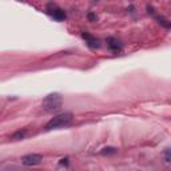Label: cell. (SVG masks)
<instances>
[{
  "instance_id": "obj_7",
  "label": "cell",
  "mask_w": 171,
  "mask_h": 171,
  "mask_svg": "<svg viewBox=\"0 0 171 171\" xmlns=\"http://www.w3.org/2000/svg\"><path fill=\"white\" fill-rule=\"evenodd\" d=\"M156 20L159 22V24L164 25V27H167V28H171V22L166 20V19H163V18H161V16H156Z\"/></svg>"
},
{
  "instance_id": "obj_8",
  "label": "cell",
  "mask_w": 171,
  "mask_h": 171,
  "mask_svg": "<svg viewBox=\"0 0 171 171\" xmlns=\"http://www.w3.org/2000/svg\"><path fill=\"white\" fill-rule=\"evenodd\" d=\"M116 150L115 147H104L103 150H102V154L103 155H107V154H116Z\"/></svg>"
},
{
  "instance_id": "obj_5",
  "label": "cell",
  "mask_w": 171,
  "mask_h": 171,
  "mask_svg": "<svg viewBox=\"0 0 171 171\" xmlns=\"http://www.w3.org/2000/svg\"><path fill=\"white\" fill-rule=\"evenodd\" d=\"M82 36H83L86 40H87V43H88V45H90V47H92V48H99V47H100V42H99L96 38H94V36L88 35V33H86V32Z\"/></svg>"
},
{
  "instance_id": "obj_3",
  "label": "cell",
  "mask_w": 171,
  "mask_h": 171,
  "mask_svg": "<svg viewBox=\"0 0 171 171\" xmlns=\"http://www.w3.org/2000/svg\"><path fill=\"white\" fill-rule=\"evenodd\" d=\"M42 161L43 156L40 154H28L22 158V163L25 166H36V164H40Z\"/></svg>"
},
{
  "instance_id": "obj_1",
  "label": "cell",
  "mask_w": 171,
  "mask_h": 171,
  "mask_svg": "<svg viewBox=\"0 0 171 171\" xmlns=\"http://www.w3.org/2000/svg\"><path fill=\"white\" fill-rule=\"evenodd\" d=\"M63 106V98L59 94H50L43 99L42 107L48 112H54V111L60 110Z\"/></svg>"
},
{
  "instance_id": "obj_2",
  "label": "cell",
  "mask_w": 171,
  "mask_h": 171,
  "mask_svg": "<svg viewBox=\"0 0 171 171\" xmlns=\"http://www.w3.org/2000/svg\"><path fill=\"white\" fill-rule=\"evenodd\" d=\"M71 122H72V114L71 112L59 114V115L54 116V118L45 124V130L50 131V130H54V128H60V127L68 126Z\"/></svg>"
},
{
  "instance_id": "obj_6",
  "label": "cell",
  "mask_w": 171,
  "mask_h": 171,
  "mask_svg": "<svg viewBox=\"0 0 171 171\" xmlns=\"http://www.w3.org/2000/svg\"><path fill=\"white\" fill-rule=\"evenodd\" d=\"M51 15H52L54 18L56 19V20H63V19L65 18V13H64V11L59 10V8H55V10H54V11H51Z\"/></svg>"
},
{
  "instance_id": "obj_10",
  "label": "cell",
  "mask_w": 171,
  "mask_h": 171,
  "mask_svg": "<svg viewBox=\"0 0 171 171\" xmlns=\"http://www.w3.org/2000/svg\"><path fill=\"white\" fill-rule=\"evenodd\" d=\"M88 19H90L91 22H95L96 20V16L94 15V13H88Z\"/></svg>"
},
{
  "instance_id": "obj_4",
  "label": "cell",
  "mask_w": 171,
  "mask_h": 171,
  "mask_svg": "<svg viewBox=\"0 0 171 171\" xmlns=\"http://www.w3.org/2000/svg\"><path fill=\"white\" fill-rule=\"evenodd\" d=\"M107 45L114 52H120V50H122V44L119 43V40H116V39H114V38L107 39Z\"/></svg>"
},
{
  "instance_id": "obj_9",
  "label": "cell",
  "mask_w": 171,
  "mask_h": 171,
  "mask_svg": "<svg viewBox=\"0 0 171 171\" xmlns=\"http://www.w3.org/2000/svg\"><path fill=\"white\" fill-rule=\"evenodd\" d=\"M24 135H25V131H18V132H15L12 135V138L13 139H22V138H24Z\"/></svg>"
}]
</instances>
